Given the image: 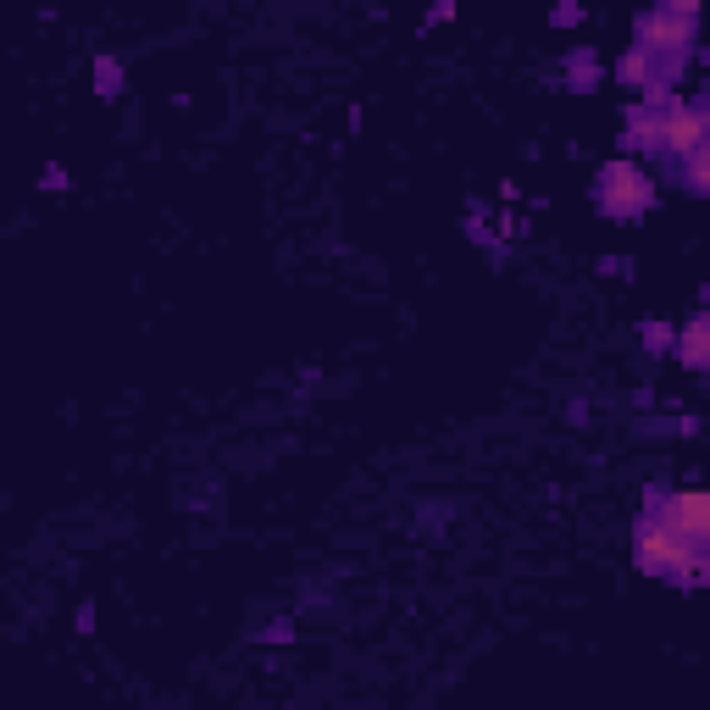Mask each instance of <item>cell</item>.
Here are the masks:
<instances>
[{
  "instance_id": "obj_1",
  "label": "cell",
  "mask_w": 710,
  "mask_h": 710,
  "mask_svg": "<svg viewBox=\"0 0 710 710\" xmlns=\"http://www.w3.org/2000/svg\"><path fill=\"white\" fill-rule=\"evenodd\" d=\"M633 561L677 588H694V561H699V545L683 539V532L661 516H639L633 522Z\"/></svg>"
},
{
  "instance_id": "obj_2",
  "label": "cell",
  "mask_w": 710,
  "mask_h": 710,
  "mask_svg": "<svg viewBox=\"0 0 710 710\" xmlns=\"http://www.w3.org/2000/svg\"><path fill=\"white\" fill-rule=\"evenodd\" d=\"M594 206L610 217V222H633L655 206V178L639 167V161H605L599 178H594Z\"/></svg>"
},
{
  "instance_id": "obj_3",
  "label": "cell",
  "mask_w": 710,
  "mask_h": 710,
  "mask_svg": "<svg viewBox=\"0 0 710 710\" xmlns=\"http://www.w3.org/2000/svg\"><path fill=\"white\" fill-rule=\"evenodd\" d=\"M633 34H639V50L688 61L694 45H699V7H694V0H666V7H655V12L639 18Z\"/></svg>"
},
{
  "instance_id": "obj_4",
  "label": "cell",
  "mask_w": 710,
  "mask_h": 710,
  "mask_svg": "<svg viewBox=\"0 0 710 710\" xmlns=\"http://www.w3.org/2000/svg\"><path fill=\"white\" fill-rule=\"evenodd\" d=\"M644 516L672 522L683 539H694L699 550H710V489H677V494L650 489V494H644Z\"/></svg>"
},
{
  "instance_id": "obj_5",
  "label": "cell",
  "mask_w": 710,
  "mask_h": 710,
  "mask_svg": "<svg viewBox=\"0 0 710 710\" xmlns=\"http://www.w3.org/2000/svg\"><path fill=\"white\" fill-rule=\"evenodd\" d=\"M710 145V95L705 101H683L677 112L661 117V161H688L694 150Z\"/></svg>"
},
{
  "instance_id": "obj_6",
  "label": "cell",
  "mask_w": 710,
  "mask_h": 710,
  "mask_svg": "<svg viewBox=\"0 0 710 710\" xmlns=\"http://www.w3.org/2000/svg\"><path fill=\"white\" fill-rule=\"evenodd\" d=\"M677 362L688 367V373H710V317H694L683 333H677Z\"/></svg>"
},
{
  "instance_id": "obj_7",
  "label": "cell",
  "mask_w": 710,
  "mask_h": 710,
  "mask_svg": "<svg viewBox=\"0 0 710 710\" xmlns=\"http://www.w3.org/2000/svg\"><path fill=\"white\" fill-rule=\"evenodd\" d=\"M621 150H633V156H661V117L633 106L628 112V134H621Z\"/></svg>"
},
{
  "instance_id": "obj_8",
  "label": "cell",
  "mask_w": 710,
  "mask_h": 710,
  "mask_svg": "<svg viewBox=\"0 0 710 710\" xmlns=\"http://www.w3.org/2000/svg\"><path fill=\"white\" fill-rule=\"evenodd\" d=\"M599 78H605V67H599V56H594L588 45H577V50L566 56V83L577 89V95H588V89H599Z\"/></svg>"
},
{
  "instance_id": "obj_9",
  "label": "cell",
  "mask_w": 710,
  "mask_h": 710,
  "mask_svg": "<svg viewBox=\"0 0 710 710\" xmlns=\"http://www.w3.org/2000/svg\"><path fill=\"white\" fill-rule=\"evenodd\" d=\"M616 78H621V83H628V89H650V83H655V56L633 45L628 56H621V61H616Z\"/></svg>"
},
{
  "instance_id": "obj_10",
  "label": "cell",
  "mask_w": 710,
  "mask_h": 710,
  "mask_svg": "<svg viewBox=\"0 0 710 710\" xmlns=\"http://www.w3.org/2000/svg\"><path fill=\"white\" fill-rule=\"evenodd\" d=\"M683 184H688L694 195H710V145L694 150V156L683 161Z\"/></svg>"
},
{
  "instance_id": "obj_11",
  "label": "cell",
  "mask_w": 710,
  "mask_h": 710,
  "mask_svg": "<svg viewBox=\"0 0 710 710\" xmlns=\"http://www.w3.org/2000/svg\"><path fill=\"white\" fill-rule=\"evenodd\" d=\"M95 89H101L106 101L123 89V61H117V56H101V61H95Z\"/></svg>"
},
{
  "instance_id": "obj_12",
  "label": "cell",
  "mask_w": 710,
  "mask_h": 710,
  "mask_svg": "<svg viewBox=\"0 0 710 710\" xmlns=\"http://www.w3.org/2000/svg\"><path fill=\"white\" fill-rule=\"evenodd\" d=\"M639 339H644V350H650V355H666V350H677V333H672L666 322H644V328H639Z\"/></svg>"
},
{
  "instance_id": "obj_13",
  "label": "cell",
  "mask_w": 710,
  "mask_h": 710,
  "mask_svg": "<svg viewBox=\"0 0 710 710\" xmlns=\"http://www.w3.org/2000/svg\"><path fill=\"white\" fill-rule=\"evenodd\" d=\"M550 23H556V28H572V23H583V7H556Z\"/></svg>"
},
{
  "instance_id": "obj_14",
  "label": "cell",
  "mask_w": 710,
  "mask_h": 710,
  "mask_svg": "<svg viewBox=\"0 0 710 710\" xmlns=\"http://www.w3.org/2000/svg\"><path fill=\"white\" fill-rule=\"evenodd\" d=\"M694 588H710V550H699L694 561Z\"/></svg>"
},
{
  "instance_id": "obj_15",
  "label": "cell",
  "mask_w": 710,
  "mask_h": 710,
  "mask_svg": "<svg viewBox=\"0 0 710 710\" xmlns=\"http://www.w3.org/2000/svg\"><path fill=\"white\" fill-rule=\"evenodd\" d=\"M45 190H67V172L61 167H45Z\"/></svg>"
},
{
  "instance_id": "obj_16",
  "label": "cell",
  "mask_w": 710,
  "mask_h": 710,
  "mask_svg": "<svg viewBox=\"0 0 710 710\" xmlns=\"http://www.w3.org/2000/svg\"><path fill=\"white\" fill-rule=\"evenodd\" d=\"M705 72H710V50H705Z\"/></svg>"
}]
</instances>
